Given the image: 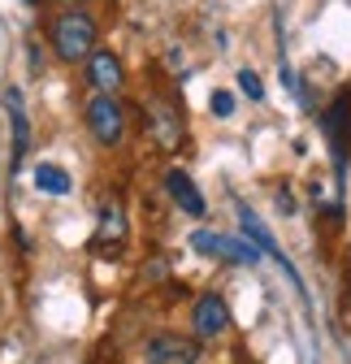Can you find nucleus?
<instances>
[{"mask_svg":"<svg viewBox=\"0 0 351 364\" xmlns=\"http://www.w3.org/2000/svg\"><path fill=\"white\" fill-rule=\"evenodd\" d=\"M100 43V31H96V18L87 9H65L57 22H53V53L65 61V65H78L96 53Z\"/></svg>","mask_w":351,"mask_h":364,"instance_id":"obj_1","label":"nucleus"},{"mask_svg":"<svg viewBox=\"0 0 351 364\" xmlns=\"http://www.w3.org/2000/svg\"><path fill=\"white\" fill-rule=\"evenodd\" d=\"M82 117H87V130H92V139L100 148H117L126 139V109L117 96H92Z\"/></svg>","mask_w":351,"mask_h":364,"instance_id":"obj_2","label":"nucleus"},{"mask_svg":"<svg viewBox=\"0 0 351 364\" xmlns=\"http://www.w3.org/2000/svg\"><path fill=\"white\" fill-rule=\"evenodd\" d=\"M200 360V338L161 330L144 343V364H195Z\"/></svg>","mask_w":351,"mask_h":364,"instance_id":"obj_3","label":"nucleus"},{"mask_svg":"<svg viewBox=\"0 0 351 364\" xmlns=\"http://www.w3.org/2000/svg\"><path fill=\"white\" fill-rule=\"evenodd\" d=\"M230 330V308H226V299L222 295H200L195 299V308H191V338H200V343H212V338H222Z\"/></svg>","mask_w":351,"mask_h":364,"instance_id":"obj_4","label":"nucleus"},{"mask_svg":"<svg viewBox=\"0 0 351 364\" xmlns=\"http://www.w3.org/2000/svg\"><path fill=\"white\" fill-rule=\"evenodd\" d=\"M325 134H330V148H334V165H347V148H351V82L334 96V105L325 109Z\"/></svg>","mask_w":351,"mask_h":364,"instance_id":"obj_5","label":"nucleus"},{"mask_svg":"<svg viewBox=\"0 0 351 364\" xmlns=\"http://www.w3.org/2000/svg\"><path fill=\"white\" fill-rule=\"evenodd\" d=\"M148 130L156 134V144L169 148V152L183 144V117H178V109H173L169 100H161V96H148Z\"/></svg>","mask_w":351,"mask_h":364,"instance_id":"obj_6","label":"nucleus"},{"mask_svg":"<svg viewBox=\"0 0 351 364\" xmlns=\"http://www.w3.org/2000/svg\"><path fill=\"white\" fill-rule=\"evenodd\" d=\"M5 109H9V130H14V156H9V165L18 173V165L26 161V148H31V122H26V105H22V91L18 87L5 91Z\"/></svg>","mask_w":351,"mask_h":364,"instance_id":"obj_7","label":"nucleus"},{"mask_svg":"<svg viewBox=\"0 0 351 364\" xmlns=\"http://www.w3.org/2000/svg\"><path fill=\"white\" fill-rule=\"evenodd\" d=\"M87 74H92V87H96V96H117L122 91V61L104 48H96L92 57H87Z\"/></svg>","mask_w":351,"mask_h":364,"instance_id":"obj_8","label":"nucleus"},{"mask_svg":"<svg viewBox=\"0 0 351 364\" xmlns=\"http://www.w3.org/2000/svg\"><path fill=\"white\" fill-rule=\"evenodd\" d=\"M165 191H169V200H173V204H178L183 213H191V217H204V213H208L204 196L195 191V182H191L183 169H169V173H165Z\"/></svg>","mask_w":351,"mask_h":364,"instance_id":"obj_9","label":"nucleus"},{"mask_svg":"<svg viewBox=\"0 0 351 364\" xmlns=\"http://www.w3.org/2000/svg\"><path fill=\"white\" fill-rule=\"evenodd\" d=\"M239 217H243V230H247V239H252V243H256L260 252H269V256H274V260H278V264H282V269L291 273V282H299V278H295V264H291V260L282 256V247L274 243V235H269L265 225H260V221L252 217V208H247V204H239Z\"/></svg>","mask_w":351,"mask_h":364,"instance_id":"obj_10","label":"nucleus"},{"mask_svg":"<svg viewBox=\"0 0 351 364\" xmlns=\"http://www.w3.org/2000/svg\"><path fill=\"white\" fill-rule=\"evenodd\" d=\"M31 178H35V191H43V196H70V191H74L70 169H61V165H53V161H39Z\"/></svg>","mask_w":351,"mask_h":364,"instance_id":"obj_11","label":"nucleus"},{"mask_svg":"<svg viewBox=\"0 0 351 364\" xmlns=\"http://www.w3.org/2000/svg\"><path fill=\"white\" fill-rule=\"evenodd\" d=\"M126 239V213L117 204H104L100 208V230H96V247H113Z\"/></svg>","mask_w":351,"mask_h":364,"instance_id":"obj_12","label":"nucleus"},{"mask_svg":"<svg viewBox=\"0 0 351 364\" xmlns=\"http://www.w3.org/2000/svg\"><path fill=\"white\" fill-rule=\"evenodd\" d=\"M239 87H243L247 100H265V82H260L256 70H239Z\"/></svg>","mask_w":351,"mask_h":364,"instance_id":"obj_13","label":"nucleus"},{"mask_svg":"<svg viewBox=\"0 0 351 364\" xmlns=\"http://www.w3.org/2000/svg\"><path fill=\"white\" fill-rule=\"evenodd\" d=\"M191 247H195L200 256H217V252H222V235H208V230H195V235H191Z\"/></svg>","mask_w":351,"mask_h":364,"instance_id":"obj_14","label":"nucleus"},{"mask_svg":"<svg viewBox=\"0 0 351 364\" xmlns=\"http://www.w3.org/2000/svg\"><path fill=\"white\" fill-rule=\"evenodd\" d=\"M208 109H212L217 117H230V113H234V96H230V91H212V100H208Z\"/></svg>","mask_w":351,"mask_h":364,"instance_id":"obj_15","label":"nucleus"},{"mask_svg":"<svg viewBox=\"0 0 351 364\" xmlns=\"http://www.w3.org/2000/svg\"><path fill=\"white\" fill-rule=\"evenodd\" d=\"M65 5H78V0H65Z\"/></svg>","mask_w":351,"mask_h":364,"instance_id":"obj_16","label":"nucleus"}]
</instances>
